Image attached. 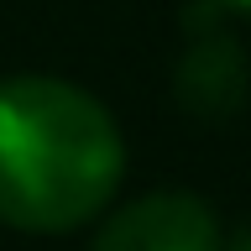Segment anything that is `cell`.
I'll list each match as a JSON object with an SVG mask.
<instances>
[{"mask_svg":"<svg viewBox=\"0 0 251 251\" xmlns=\"http://www.w3.org/2000/svg\"><path fill=\"white\" fill-rule=\"evenodd\" d=\"M220 246H225L220 220L199 194L157 188L115 209L94 230L89 251H220Z\"/></svg>","mask_w":251,"mask_h":251,"instance_id":"3","label":"cell"},{"mask_svg":"<svg viewBox=\"0 0 251 251\" xmlns=\"http://www.w3.org/2000/svg\"><path fill=\"white\" fill-rule=\"evenodd\" d=\"M220 251H251V225H241V230H235V235H230V241H225Z\"/></svg>","mask_w":251,"mask_h":251,"instance_id":"4","label":"cell"},{"mask_svg":"<svg viewBox=\"0 0 251 251\" xmlns=\"http://www.w3.org/2000/svg\"><path fill=\"white\" fill-rule=\"evenodd\" d=\"M215 0H194L183 16V52L173 63V100L194 121H230L246 105V52L220 26Z\"/></svg>","mask_w":251,"mask_h":251,"instance_id":"2","label":"cell"},{"mask_svg":"<svg viewBox=\"0 0 251 251\" xmlns=\"http://www.w3.org/2000/svg\"><path fill=\"white\" fill-rule=\"evenodd\" d=\"M121 173V131L94 94L42 74L0 84V220L11 230H78L115 199Z\"/></svg>","mask_w":251,"mask_h":251,"instance_id":"1","label":"cell"},{"mask_svg":"<svg viewBox=\"0 0 251 251\" xmlns=\"http://www.w3.org/2000/svg\"><path fill=\"white\" fill-rule=\"evenodd\" d=\"M220 11H235V16H251V0H215Z\"/></svg>","mask_w":251,"mask_h":251,"instance_id":"5","label":"cell"}]
</instances>
